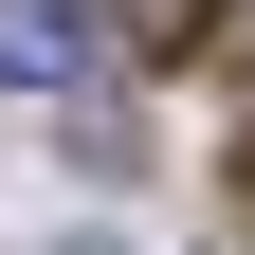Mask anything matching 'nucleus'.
<instances>
[{
    "instance_id": "obj_1",
    "label": "nucleus",
    "mask_w": 255,
    "mask_h": 255,
    "mask_svg": "<svg viewBox=\"0 0 255 255\" xmlns=\"http://www.w3.org/2000/svg\"><path fill=\"white\" fill-rule=\"evenodd\" d=\"M91 73H110L91 0H0V91H91Z\"/></svg>"
},
{
    "instance_id": "obj_2",
    "label": "nucleus",
    "mask_w": 255,
    "mask_h": 255,
    "mask_svg": "<svg viewBox=\"0 0 255 255\" xmlns=\"http://www.w3.org/2000/svg\"><path fill=\"white\" fill-rule=\"evenodd\" d=\"M237 37V0H146V55H219Z\"/></svg>"
},
{
    "instance_id": "obj_3",
    "label": "nucleus",
    "mask_w": 255,
    "mask_h": 255,
    "mask_svg": "<svg viewBox=\"0 0 255 255\" xmlns=\"http://www.w3.org/2000/svg\"><path fill=\"white\" fill-rule=\"evenodd\" d=\"M91 255H110V237H91Z\"/></svg>"
}]
</instances>
